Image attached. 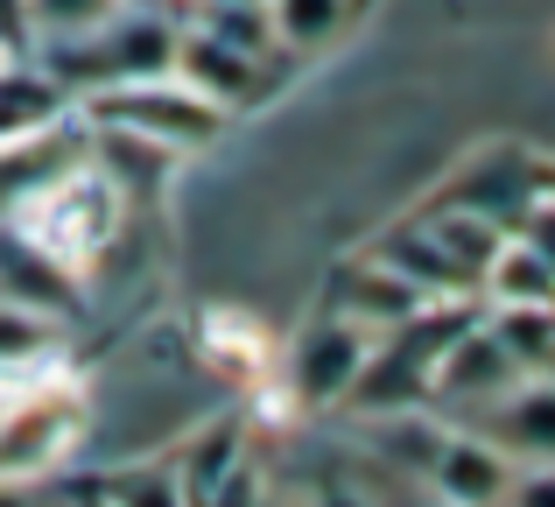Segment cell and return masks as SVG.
I'll list each match as a JSON object with an SVG mask.
<instances>
[{"instance_id": "obj_1", "label": "cell", "mask_w": 555, "mask_h": 507, "mask_svg": "<svg viewBox=\"0 0 555 507\" xmlns=\"http://www.w3.org/2000/svg\"><path fill=\"white\" fill-rule=\"evenodd\" d=\"M120 226H127V198L106 183L99 163H70L56 177H36L8 205V233L28 254H42L56 275H70V282L120 240Z\"/></svg>"}, {"instance_id": "obj_2", "label": "cell", "mask_w": 555, "mask_h": 507, "mask_svg": "<svg viewBox=\"0 0 555 507\" xmlns=\"http://www.w3.org/2000/svg\"><path fill=\"white\" fill-rule=\"evenodd\" d=\"M85 423H92L85 388L70 381L64 367L0 388V486H22V480H36V472L64 466V458L78 452Z\"/></svg>"}, {"instance_id": "obj_3", "label": "cell", "mask_w": 555, "mask_h": 507, "mask_svg": "<svg viewBox=\"0 0 555 507\" xmlns=\"http://www.w3.org/2000/svg\"><path fill=\"white\" fill-rule=\"evenodd\" d=\"M169 50H177V22H169L163 8H120L106 28H92V36L42 42V71H50L64 92H106V85L169 71Z\"/></svg>"}, {"instance_id": "obj_4", "label": "cell", "mask_w": 555, "mask_h": 507, "mask_svg": "<svg viewBox=\"0 0 555 507\" xmlns=\"http://www.w3.org/2000/svg\"><path fill=\"white\" fill-rule=\"evenodd\" d=\"M85 106H92L99 127L141 135V141H155V149H169V155H190V149H204V141H218V127L232 121L225 106L197 99L183 78H169V71H155V78H127V85H106V92H85Z\"/></svg>"}, {"instance_id": "obj_5", "label": "cell", "mask_w": 555, "mask_h": 507, "mask_svg": "<svg viewBox=\"0 0 555 507\" xmlns=\"http://www.w3.org/2000/svg\"><path fill=\"white\" fill-rule=\"evenodd\" d=\"M366 353H373L366 331L324 310V317H317V325L282 353V395L296 402V409H345V395H352Z\"/></svg>"}, {"instance_id": "obj_6", "label": "cell", "mask_w": 555, "mask_h": 507, "mask_svg": "<svg viewBox=\"0 0 555 507\" xmlns=\"http://www.w3.org/2000/svg\"><path fill=\"white\" fill-rule=\"evenodd\" d=\"M415 472L429 480V494L450 500V507H500L520 466L500 444H486L478 430H422Z\"/></svg>"}, {"instance_id": "obj_7", "label": "cell", "mask_w": 555, "mask_h": 507, "mask_svg": "<svg viewBox=\"0 0 555 507\" xmlns=\"http://www.w3.org/2000/svg\"><path fill=\"white\" fill-rule=\"evenodd\" d=\"M514 381H528V373H520L514 359L500 353V339L486 331V317H472V325H464L457 339H450L443 353L429 359V388H422V402H450V409H492V402H500Z\"/></svg>"}, {"instance_id": "obj_8", "label": "cell", "mask_w": 555, "mask_h": 507, "mask_svg": "<svg viewBox=\"0 0 555 507\" xmlns=\"http://www.w3.org/2000/svg\"><path fill=\"white\" fill-rule=\"evenodd\" d=\"M268 56L240 50V42L211 36V28H177V50H169V78H183L197 99H211V106L240 113L246 99H260V85H268Z\"/></svg>"}, {"instance_id": "obj_9", "label": "cell", "mask_w": 555, "mask_h": 507, "mask_svg": "<svg viewBox=\"0 0 555 507\" xmlns=\"http://www.w3.org/2000/svg\"><path fill=\"white\" fill-rule=\"evenodd\" d=\"M56 121H64V85L28 64V50H0V155L50 141Z\"/></svg>"}, {"instance_id": "obj_10", "label": "cell", "mask_w": 555, "mask_h": 507, "mask_svg": "<svg viewBox=\"0 0 555 507\" xmlns=\"http://www.w3.org/2000/svg\"><path fill=\"white\" fill-rule=\"evenodd\" d=\"M422 289L408 282V275H393L387 261H352V268L338 275V296H331V317H345V325H359L366 339H387V331H401L408 317L422 310Z\"/></svg>"}, {"instance_id": "obj_11", "label": "cell", "mask_w": 555, "mask_h": 507, "mask_svg": "<svg viewBox=\"0 0 555 507\" xmlns=\"http://www.w3.org/2000/svg\"><path fill=\"white\" fill-rule=\"evenodd\" d=\"M56 367H64V325L36 303L0 296V388L36 381V373H56Z\"/></svg>"}, {"instance_id": "obj_12", "label": "cell", "mask_w": 555, "mask_h": 507, "mask_svg": "<svg viewBox=\"0 0 555 507\" xmlns=\"http://www.w3.org/2000/svg\"><path fill=\"white\" fill-rule=\"evenodd\" d=\"M548 289H555V268L542 233H506L492 248L486 275H478V303H548Z\"/></svg>"}, {"instance_id": "obj_13", "label": "cell", "mask_w": 555, "mask_h": 507, "mask_svg": "<svg viewBox=\"0 0 555 507\" xmlns=\"http://www.w3.org/2000/svg\"><path fill=\"white\" fill-rule=\"evenodd\" d=\"M260 14H268V36L288 56H310L352 22V0H260Z\"/></svg>"}, {"instance_id": "obj_14", "label": "cell", "mask_w": 555, "mask_h": 507, "mask_svg": "<svg viewBox=\"0 0 555 507\" xmlns=\"http://www.w3.org/2000/svg\"><path fill=\"white\" fill-rule=\"evenodd\" d=\"M177 472H183V494H190V507H204L218 494V486L240 472V423H211L197 444L177 458Z\"/></svg>"}, {"instance_id": "obj_15", "label": "cell", "mask_w": 555, "mask_h": 507, "mask_svg": "<svg viewBox=\"0 0 555 507\" xmlns=\"http://www.w3.org/2000/svg\"><path fill=\"white\" fill-rule=\"evenodd\" d=\"M99 507H190L177 458H155V466H120L99 480Z\"/></svg>"}, {"instance_id": "obj_16", "label": "cell", "mask_w": 555, "mask_h": 507, "mask_svg": "<svg viewBox=\"0 0 555 507\" xmlns=\"http://www.w3.org/2000/svg\"><path fill=\"white\" fill-rule=\"evenodd\" d=\"M22 8H28V42H64L106 28L127 0H22Z\"/></svg>"}, {"instance_id": "obj_17", "label": "cell", "mask_w": 555, "mask_h": 507, "mask_svg": "<svg viewBox=\"0 0 555 507\" xmlns=\"http://www.w3.org/2000/svg\"><path fill=\"white\" fill-rule=\"evenodd\" d=\"M204 331H211V359H225L232 373H254V381H260V373L274 367V345H268V331H260L254 317H240V310H218Z\"/></svg>"}, {"instance_id": "obj_18", "label": "cell", "mask_w": 555, "mask_h": 507, "mask_svg": "<svg viewBox=\"0 0 555 507\" xmlns=\"http://www.w3.org/2000/svg\"><path fill=\"white\" fill-rule=\"evenodd\" d=\"M0 50H28V8L0 0Z\"/></svg>"}, {"instance_id": "obj_19", "label": "cell", "mask_w": 555, "mask_h": 507, "mask_svg": "<svg viewBox=\"0 0 555 507\" xmlns=\"http://www.w3.org/2000/svg\"><path fill=\"white\" fill-rule=\"evenodd\" d=\"M302 507H373V500H366V494H352V486H317V494L302 500Z\"/></svg>"}, {"instance_id": "obj_20", "label": "cell", "mask_w": 555, "mask_h": 507, "mask_svg": "<svg viewBox=\"0 0 555 507\" xmlns=\"http://www.w3.org/2000/svg\"><path fill=\"white\" fill-rule=\"evenodd\" d=\"M0 507H28L22 494H14V486H0Z\"/></svg>"}, {"instance_id": "obj_21", "label": "cell", "mask_w": 555, "mask_h": 507, "mask_svg": "<svg viewBox=\"0 0 555 507\" xmlns=\"http://www.w3.org/2000/svg\"><path fill=\"white\" fill-rule=\"evenodd\" d=\"M429 507H450V500H429Z\"/></svg>"}, {"instance_id": "obj_22", "label": "cell", "mask_w": 555, "mask_h": 507, "mask_svg": "<svg viewBox=\"0 0 555 507\" xmlns=\"http://www.w3.org/2000/svg\"><path fill=\"white\" fill-rule=\"evenodd\" d=\"M92 507H99V500H92Z\"/></svg>"}]
</instances>
